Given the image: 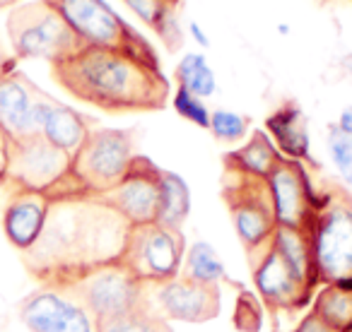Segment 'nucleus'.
I'll return each instance as SVG.
<instances>
[{"instance_id": "12", "label": "nucleus", "mask_w": 352, "mask_h": 332, "mask_svg": "<svg viewBox=\"0 0 352 332\" xmlns=\"http://www.w3.org/2000/svg\"><path fill=\"white\" fill-rule=\"evenodd\" d=\"M160 166L152 164L147 156L135 154L126 178L113 191L94 198V202L116 212L128 226L152 224L157 222V212H160Z\"/></svg>"}, {"instance_id": "15", "label": "nucleus", "mask_w": 352, "mask_h": 332, "mask_svg": "<svg viewBox=\"0 0 352 332\" xmlns=\"http://www.w3.org/2000/svg\"><path fill=\"white\" fill-rule=\"evenodd\" d=\"M246 255H249V265L251 272H254V284L258 289V296L270 313L299 311L314 298V294L285 265V260L275 250L273 241Z\"/></svg>"}, {"instance_id": "26", "label": "nucleus", "mask_w": 352, "mask_h": 332, "mask_svg": "<svg viewBox=\"0 0 352 332\" xmlns=\"http://www.w3.org/2000/svg\"><path fill=\"white\" fill-rule=\"evenodd\" d=\"M176 82L186 92L206 99L217 92V78L215 70L210 68L208 58L203 54H186L179 65H176Z\"/></svg>"}, {"instance_id": "21", "label": "nucleus", "mask_w": 352, "mask_h": 332, "mask_svg": "<svg viewBox=\"0 0 352 332\" xmlns=\"http://www.w3.org/2000/svg\"><path fill=\"white\" fill-rule=\"evenodd\" d=\"M283 159L278 152V147L273 145V140L268 137V132L256 130L249 137L246 145H241L239 150L225 154V169L239 174H249L256 178H268V174L273 171V166Z\"/></svg>"}, {"instance_id": "35", "label": "nucleus", "mask_w": 352, "mask_h": 332, "mask_svg": "<svg viewBox=\"0 0 352 332\" xmlns=\"http://www.w3.org/2000/svg\"><path fill=\"white\" fill-rule=\"evenodd\" d=\"M20 0H0V10H6V8H12V5H17Z\"/></svg>"}, {"instance_id": "20", "label": "nucleus", "mask_w": 352, "mask_h": 332, "mask_svg": "<svg viewBox=\"0 0 352 332\" xmlns=\"http://www.w3.org/2000/svg\"><path fill=\"white\" fill-rule=\"evenodd\" d=\"M273 246L280 253V258L285 260L292 274L309 289L311 294H316L318 279L316 270H314V258H311V244H309L307 231L287 229V226H278L273 234Z\"/></svg>"}, {"instance_id": "25", "label": "nucleus", "mask_w": 352, "mask_h": 332, "mask_svg": "<svg viewBox=\"0 0 352 332\" xmlns=\"http://www.w3.org/2000/svg\"><path fill=\"white\" fill-rule=\"evenodd\" d=\"M182 277L193 279L198 284H210V287H220V282H230L225 265L217 258V250L208 241H196L188 248L186 258H184Z\"/></svg>"}, {"instance_id": "5", "label": "nucleus", "mask_w": 352, "mask_h": 332, "mask_svg": "<svg viewBox=\"0 0 352 332\" xmlns=\"http://www.w3.org/2000/svg\"><path fill=\"white\" fill-rule=\"evenodd\" d=\"M44 3L63 17V22L82 41V46L123 51L150 65H162L150 41L142 39L140 32L126 25L102 0H44Z\"/></svg>"}, {"instance_id": "18", "label": "nucleus", "mask_w": 352, "mask_h": 332, "mask_svg": "<svg viewBox=\"0 0 352 332\" xmlns=\"http://www.w3.org/2000/svg\"><path fill=\"white\" fill-rule=\"evenodd\" d=\"M97 128V121L89 116H82L75 108L56 102L54 97H46L39 113V135L54 147L63 150L73 156L89 135V130Z\"/></svg>"}, {"instance_id": "11", "label": "nucleus", "mask_w": 352, "mask_h": 332, "mask_svg": "<svg viewBox=\"0 0 352 332\" xmlns=\"http://www.w3.org/2000/svg\"><path fill=\"white\" fill-rule=\"evenodd\" d=\"M17 318L27 332H97L89 316L70 287L41 284L17 306Z\"/></svg>"}, {"instance_id": "9", "label": "nucleus", "mask_w": 352, "mask_h": 332, "mask_svg": "<svg viewBox=\"0 0 352 332\" xmlns=\"http://www.w3.org/2000/svg\"><path fill=\"white\" fill-rule=\"evenodd\" d=\"M97 322L126 316L150 303V287L135 279L121 263H109L68 284Z\"/></svg>"}, {"instance_id": "37", "label": "nucleus", "mask_w": 352, "mask_h": 332, "mask_svg": "<svg viewBox=\"0 0 352 332\" xmlns=\"http://www.w3.org/2000/svg\"><path fill=\"white\" fill-rule=\"evenodd\" d=\"M350 3H352V0H350Z\"/></svg>"}, {"instance_id": "29", "label": "nucleus", "mask_w": 352, "mask_h": 332, "mask_svg": "<svg viewBox=\"0 0 352 332\" xmlns=\"http://www.w3.org/2000/svg\"><path fill=\"white\" fill-rule=\"evenodd\" d=\"M326 147L331 154L333 164H336L338 174L342 176V181H347L352 186V135L340 132L336 126H328L326 135Z\"/></svg>"}, {"instance_id": "23", "label": "nucleus", "mask_w": 352, "mask_h": 332, "mask_svg": "<svg viewBox=\"0 0 352 332\" xmlns=\"http://www.w3.org/2000/svg\"><path fill=\"white\" fill-rule=\"evenodd\" d=\"M162 193H160V212H157V224L166 229L182 231L188 212H191V193L182 176L162 169Z\"/></svg>"}, {"instance_id": "13", "label": "nucleus", "mask_w": 352, "mask_h": 332, "mask_svg": "<svg viewBox=\"0 0 352 332\" xmlns=\"http://www.w3.org/2000/svg\"><path fill=\"white\" fill-rule=\"evenodd\" d=\"M268 191L273 198V210L278 226L307 231L318 207V193L314 191L307 166L292 159H280L268 174Z\"/></svg>"}, {"instance_id": "14", "label": "nucleus", "mask_w": 352, "mask_h": 332, "mask_svg": "<svg viewBox=\"0 0 352 332\" xmlns=\"http://www.w3.org/2000/svg\"><path fill=\"white\" fill-rule=\"evenodd\" d=\"M49 97L12 63L0 68V132L8 140L39 135L41 104Z\"/></svg>"}, {"instance_id": "3", "label": "nucleus", "mask_w": 352, "mask_h": 332, "mask_svg": "<svg viewBox=\"0 0 352 332\" xmlns=\"http://www.w3.org/2000/svg\"><path fill=\"white\" fill-rule=\"evenodd\" d=\"M135 159L133 130L92 128L80 150L70 156V171L49 195L51 202L94 200L113 191Z\"/></svg>"}, {"instance_id": "24", "label": "nucleus", "mask_w": 352, "mask_h": 332, "mask_svg": "<svg viewBox=\"0 0 352 332\" xmlns=\"http://www.w3.org/2000/svg\"><path fill=\"white\" fill-rule=\"evenodd\" d=\"M311 313H316L338 332H352V287H338V284L321 287V292L314 294Z\"/></svg>"}, {"instance_id": "30", "label": "nucleus", "mask_w": 352, "mask_h": 332, "mask_svg": "<svg viewBox=\"0 0 352 332\" xmlns=\"http://www.w3.org/2000/svg\"><path fill=\"white\" fill-rule=\"evenodd\" d=\"M171 104H174L176 113L182 118H186L188 123H193V126L198 128H210V108L206 106V102H203L201 97H196V94L186 92V89H176L174 99H171Z\"/></svg>"}, {"instance_id": "8", "label": "nucleus", "mask_w": 352, "mask_h": 332, "mask_svg": "<svg viewBox=\"0 0 352 332\" xmlns=\"http://www.w3.org/2000/svg\"><path fill=\"white\" fill-rule=\"evenodd\" d=\"M222 200L230 210L236 236L246 253H254L265 244H270L275 229H278V220H275L273 198H270L265 178L225 169Z\"/></svg>"}, {"instance_id": "27", "label": "nucleus", "mask_w": 352, "mask_h": 332, "mask_svg": "<svg viewBox=\"0 0 352 332\" xmlns=\"http://www.w3.org/2000/svg\"><path fill=\"white\" fill-rule=\"evenodd\" d=\"M97 332H171V327L147 303V306L138 308L133 313H126V316L97 322Z\"/></svg>"}, {"instance_id": "16", "label": "nucleus", "mask_w": 352, "mask_h": 332, "mask_svg": "<svg viewBox=\"0 0 352 332\" xmlns=\"http://www.w3.org/2000/svg\"><path fill=\"white\" fill-rule=\"evenodd\" d=\"M150 306L164 320L208 322L220 316L222 294L220 287L198 284L179 274L169 282L150 287Z\"/></svg>"}, {"instance_id": "1", "label": "nucleus", "mask_w": 352, "mask_h": 332, "mask_svg": "<svg viewBox=\"0 0 352 332\" xmlns=\"http://www.w3.org/2000/svg\"><path fill=\"white\" fill-rule=\"evenodd\" d=\"M126 234V222L99 202H54L44 234L22 260L41 284L68 287L92 270L116 263Z\"/></svg>"}, {"instance_id": "22", "label": "nucleus", "mask_w": 352, "mask_h": 332, "mask_svg": "<svg viewBox=\"0 0 352 332\" xmlns=\"http://www.w3.org/2000/svg\"><path fill=\"white\" fill-rule=\"evenodd\" d=\"M123 3L164 41L169 51H176L182 46L184 34L176 15H179L184 0H123Z\"/></svg>"}, {"instance_id": "33", "label": "nucleus", "mask_w": 352, "mask_h": 332, "mask_svg": "<svg viewBox=\"0 0 352 332\" xmlns=\"http://www.w3.org/2000/svg\"><path fill=\"white\" fill-rule=\"evenodd\" d=\"M6 152H8V137L0 132V191H6Z\"/></svg>"}, {"instance_id": "32", "label": "nucleus", "mask_w": 352, "mask_h": 332, "mask_svg": "<svg viewBox=\"0 0 352 332\" xmlns=\"http://www.w3.org/2000/svg\"><path fill=\"white\" fill-rule=\"evenodd\" d=\"M333 126L340 132H345V135H352V106L342 108L340 116H338V123H333Z\"/></svg>"}, {"instance_id": "34", "label": "nucleus", "mask_w": 352, "mask_h": 332, "mask_svg": "<svg viewBox=\"0 0 352 332\" xmlns=\"http://www.w3.org/2000/svg\"><path fill=\"white\" fill-rule=\"evenodd\" d=\"M188 29H191V34H193V39L198 41V44L201 46H210V41H208V36H206V32L201 29V27L196 25V22H191V25H188Z\"/></svg>"}, {"instance_id": "17", "label": "nucleus", "mask_w": 352, "mask_h": 332, "mask_svg": "<svg viewBox=\"0 0 352 332\" xmlns=\"http://www.w3.org/2000/svg\"><path fill=\"white\" fill-rule=\"evenodd\" d=\"M54 202L44 193L12 191L6 210H3V234L12 248L27 253L44 234L46 220Z\"/></svg>"}, {"instance_id": "7", "label": "nucleus", "mask_w": 352, "mask_h": 332, "mask_svg": "<svg viewBox=\"0 0 352 332\" xmlns=\"http://www.w3.org/2000/svg\"><path fill=\"white\" fill-rule=\"evenodd\" d=\"M186 239L179 229L157 224L128 226L126 244L118 263L145 287H157L182 274Z\"/></svg>"}, {"instance_id": "28", "label": "nucleus", "mask_w": 352, "mask_h": 332, "mask_svg": "<svg viewBox=\"0 0 352 332\" xmlns=\"http://www.w3.org/2000/svg\"><path fill=\"white\" fill-rule=\"evenodd\" d=\"M208 130L220 142H239L249 132V118L230 108H215L210 111V128Z\"/></svg>"}, {"instance_id": "31", "label": "nucleus", "mask_w": 352, "mask_h": 332, "mask_svg": "<svg viewBox=\"0 0 352 332\" xmlns=\"http://www.w3.org/2000/svg\"><path fill=\"white\" fill-rule=\"evenodd\" d=\"M292 332H338V330L328 325V322H323L316 313H307V316L302 318V322H299Z\"/></svg>"}, {"instance_id": "4", "label": "nucleus", "mask_w": 352, "mask_h": 332, "mask_svg": "<svg viewBox=\"0 0 352 332\" xmlns=\"http://www.w3.org/2000/svg\"><path fill=\"white\" fill-rule=\"evenodd\" d=\"M318 287H352V195L340 186L318 193V207L309 226Z\"/></svg>"}, {"instance_id": "19", "label": "nucleus", "mask_w": 352, "mask_h": 332, "mask_svg": "<svg viewBox=\"0 0 352 332\" xmlns=\"http://www.w3.org/2000/svg\"><path fill=\"white\" fill-rule=\"evenodd\" d=\"M265 128H268L273 145L278 147L280 156L285 159L299 161L304 166L318 169V164L311 156V145H309V130H307V118H304L299 104L285 102L265 118Z\"/></svg>"}, {"instance_id": "6", "label": "nucleus", "mask_w": 352, "mask_h": 332, "mask_svg": "<svg viewBox=\"0 0 352 332\" xmlns=\"http://www.w3.org/2000/svg\"><path fill=\"white\" fill-rule=\"evenodd\" d=\"M8 36H10L12 54L20 60H58L73 56L82 49V41L73 34L63 17L46 5L44 0L15 5L8 15Z\"/></svg>"}, {"instance_id": "10", "label": "nucleus", "mask_w": 352, "mask_h": 332, "mask_svg": "<svg viewBox=\"0 0 352 332\" xmlns=\"http://www.w3.org/2000/svg\"><path fill=\"white\" fill-rule=\"evenodd\" d=\"M70 171V154L46 142L41 135L27 140H8L6 152V191L44 193L56 191Z\"/></svg>"}, {"instance_id": "2", "label": "nucleus", "mask_w": 352, "mask_h": 332, "mask_svg": "<svg viewBox=\"0 0 352 332\" xmlns=\"http://www.w3.org/2000/svg\"><path fill=\"white\" fill-rule=\"evenodd\" d=\"M51 75L70 97L104 113L162 111L171 94L162 65L111 49L82 46L68 58L51 63Z\"/></svg>"}, {"instance_id": "36", "label": "nucleus", "mask_w": 352, "mask_h": 332, "mask_svg": "<svg viewBox=\"0 0 352 332\" xmlns=\"http://www.w3.org/2000/svg\"><path fill=\"white\" fill-rule=\"evenodd\" d=\"M342 68H345V70H347V73H350V75H352V54H350V56H347V58H345V60H342Z\"/></svg>"}]
</instances>
